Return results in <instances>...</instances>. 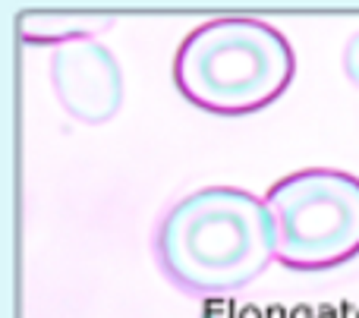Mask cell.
Wrapping results in <instances>:
<instances>
[{
    "instance_id": "277c9868",
    "label": "cell",
    "mask_w": 359,
    "mask_h": 318,
    "mask_svg": "<svg viewBox=\"0 0 359 318\" xmlns=\"http://www.w3.org/2000/svg\"><path fill=\"white\" fill-rule=\"evenodd\" d=\"M50 88L63 111L86 126L107 123L123 107V69L98 38L50 48Z\"/></svg>"
},
{
    "instance_id": "7a4b0ae2",
    "label": "cell",
    "mask_w": 359,
    "mask_h": 318,
    "mask_svg": "<svg viewBox=\"0 0 359 318\" xmlns=\"http://www.w3.org/2000/svg\"><path fill=\"white\" fill-rule=\"evenodd\" d=\"M297 54L265 19L221 16L183 38L174 57L177 92L198 111L243 117L265 111L290 88Z\"/></svg>"
},
{
    "instance_id": "3957f363",
    "label": "cell",
    "mask_w": 359,
    "mask_h": 318,
    "mask_svg": "<svg viewBox=\"0 0 359 318\" xmlns=\"http://www.w3.org/2000/svg\"><path fill=\"white\" fill-rule=\"evenodd\" d=\"M274 230V262L299 275H318L359 256V177L309 167L278 180L265 193Z\"/></svg>"
},
{
    "instance_id": "8992f818",
    "label": "cell",
    "mask_w": 359,
    "mask_h": 318,
    "mask_svg": "<svg viewBox=\"0 0 359 318\" xmlns=\"http://www.w3.org/2000/svg\"><path fill=\"white\" fill-rule=\"evenodd\" d=\"M344 73H347V79L359 88V29L347 38V44H344Z\"/></svg>"
},
{
    "instance_id": "6da1fadb",
    "label": "cell",
    "mask_w": 359,
    "mask_h": 318,
    "mask_svg": "<svg viewBox=\"0 0 359 318\" xmlns=\"http://www.w3.org/2000/svg\"><path fill=\"white\" fill-rule=\"evenodd\" d=\"M155 258L164 277L189 296L240 293L274 262L271 214L246 189H196L161 218Z\"/></svg>"
},
{
    "instance_id": "5b68a950",
    "label": "cell",
    "mask_w": 359,
    "mask_h": 318,
    "mask_svg": "<svg viewBox=\"0 0 359 318\" xmlns=\"http://www.w3.org/2000/svg\"><path fill=\"white\" fill-rule=\"evenodd\" d=\"M111 22V16H98V13H22L19 38L25 44L57 48V44L76 41V38H95Z\"/></svg>"
}]
</instances>
